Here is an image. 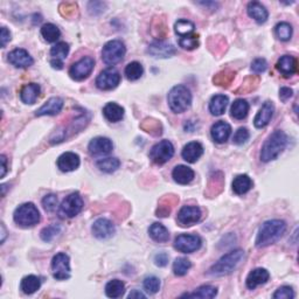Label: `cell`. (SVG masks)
Masks as SVG:
<instances>
[{
    "label": "cell",
    "instance_id": "1",
    "mask_svg": "<svg viewBox=\"0 0 299 299\" xmlns=\"http://www.w3.org/2000/svg\"><path fill=\"white\" fill-rule=\"evenodd\" d=\"M286 230V223L282 220H269L264 222L259 228L256 247L265 248L277 242Z\"/></svg>",
    "mask_w": 299,
    "mask_h": 299
},
{
    "label": "cell",
    "instance_id": "2",
    "mask_svg": "<svg viewBox=\"0 0 299 299\" xmlns=\"http://www.w3.org/2000/svg\"><path fill=\"white\" fill-rule=\"evenodd\" d=\"M286 145L287 136L281 130H276L267 138V141L263 144L261 150V160L263 162L275 160L285 150Z\"/></svg>",
    "mask_w": 299,
    "mask_h": 299
},
{
    "label": "cell",
    "instance_id": "3",
    "mask_svg": "<svg viewBox=\"0 0 299 299\" xmlns=\"http://www.w3.org/2000/svg\"><path fill=\"white\" fill-rule=\"evenodd\" d=\"M244 256V251L241 249L232 250L228 252L224 256H222L219 261H217L214 265H213L208 271V275L215 276V277H220V276H226L231 274L239 264L242 261Z\"/></svg>",
    "mask_w": 299,
    "mask_h": 299
},
{
    "label": "cell",
    "instance_id": "4",
    "mask_svg": "<svg viewBox=\"0 0 299 299\" xmlns=\"http://www.w3.org/2000/svg\"><path fill=\"white\" fill-rule=\"evenodd\" d=\"M169 106L174 114L185 112L192 104L191 90L185 85H176L171 89L168 96Z\"/></svg>",
    "mask_w": 299,
    "mask_h": 299
},
{
    "label": "cell",
    "instance_id": "5",
    "mask_svg": "<svg viewBox=\"0 0 299 299\" xmlns=\"http://www.w3.org/2000/svg\"><path fill=\"white\" fill-rule=\"evenodd\" d=\"M14 222L21 227H33L40 221V213L33 204H24L15 209Z\"/></svg>",
    "mask_w": 299,
    "mask_h": 299
},
{
    "label": "cell",
    "instance_id": "6",
    "mask_svg": "<svg viewBox=\"0 0 299 299\" xmlns=\"http://www.w3.org/2000/svg\"><path fill=\"white\" fill-rule=\"evenodd\" d=\"M126 48L122 41L112 40L104 45L102 50V60L104 63L114 65L124 59Z\"/></svg>",
    "mask_w": 299,
    "mask_h": 299
},
{
    "label": "cell",
    "instance_id": "7",
    "mask_svg": "<svg viewBox=\"0 0 299 299\" xmlns=\"http://www.w3.org/2000/svg\"><path fill=\"white\" fill-rule=\"evenodd\" d=\"M83 208V199L79 193H72L62 201L59 209V215L62 219H71L79 215Z\"/></svg>",
    "mask_w": 299,
    "mask_h": 299
},
{
    "label": "cell",
    "instance_id": "8",
    "mask_svg": "<svg viewBox=\"0 0 299 299\" xmlns=\"http://www.w3.org/2000/svg\"><path fill=\"white\" fill-rule=\"evenodd\" d=\"M174 154V146L170 141H161L150 151V159L154 164L164 165L171 160Z\"/></svg>",
    "mask_w": 299,
    "mask_h": 299
},
{
    "label": "cell",
    "instance_id": "9",
    "mask_svg": "<svg viewBox=\"0 0 299 299\" xmlns=\"http://www.w3.org/2000/svg\"><path fill=\"white\" fill-rule=\"evenodd\" d=\"M53 277L57 281H64L71 278V263L69 256L64 252H59L52 259Z\"/></svg>",
    "mask_w": 299,
    "mask_h": 299
},
{
    "label": "cell",
    "instance_id": "10",
    "mask_svg": "<svg viewBox=\"0 0 299 299\" xmlns=\"http://www.w3.org/2000/svg\"><path fill=\"white\" fill-rule=\"evenodd\" d=\"M94 67L95 60L92 57H83V59H81L72 65L71 69H69V75L75 81H83L90 75L91 72L94 71Z\"/></svg>",
    "mask_w": 299,
    "mask_h": 299
},
{
    "label": "cell",
    "instance_id": "11",
    "mask_svg": "<svg viewBox=\"0 0 299 299\" xmlns=\"http://www.w3.org/2000/svg\"><path fill=\"white\" fill-rule=\"evenodd\" d=\"M201 244H203V241H201L200 236L191 234L179 235L174 241V248L184 254H192V252L199 250Z\"/></svg>",
    "mask_w": 299,
    "mask_h": 299
},
{
    "label": "cell",
    "instance_id": "12",
    "mask_svg": "<svg viewBox=\"0 0 299 299\" xmlns=\"http://www.w3.org/2000/svg\"><path fill=\"white\" fill-rule=\"evenodd\" d=\"M120 82V75L115 68H107L99 73L96 79V85L101 90H112Z\"/></svg>",
    "mask_w": 299,
    "mask_h": 299
},
{
    "label": "cell",
    "instance_id": "13",
    "mask_svg": "<svg viewBox=\"0 0 299 299\" xmlns=\"http://www.w3.org/2000/svg\"><path fill=\"white\" fill-rule=\"evenodd\" d=\"M201 209L196 206H184L178 213L177 221L181 227H191L201 219Z\"/></svg>",
    "mask_w": 299,
    "mask_h": 299
},
{
    "label": "cell",
    "instance_id": "14",
    "mask_svg": "<svg viewBox=\"0 0 299 299\" xmlns=\"http://www.w3.org/2000/svg\"><path fill=\"white\" fill-rule=\"evenodd\" d=\"M114 149L112 142L109 138L106 137H96L89 143L88 150L89 153L91 156L101 157V156H107Z\"/></svg>",
    "mask_w": 299,
    "mask_h": 299
},
{
    "label": "cell",
    "instance_id": "15",
    "mask_svg": "<svg viewBox=\"0 0 299 299\" xmlns=\"http://www.w3.org/2000/svg\"><path fill=\"white\" fill-rule=\"evenodd\" d=\"M147 53L153 57H160V59H168L176 54V48L173 45L165 42L164 40H158L152 42L147 48Z\"/></svg>",
    "mask_w": 299,
    "mask_h": 299
},
{
    "label": "cell",
    "instance_id": "16",
    "mask_svg": "<svg viewBox=\"0 0 299 299\" xmlns=\"http://www.w3.org/2000/svg\"><path fill=\"white\" fill-rule=\"evenodd\" d=\"M92 234L98 240L110 239L115 234V226L110 220L98 219L92 224Z\"/></svg>",
    "mask_w": 299,
    "mask_h": 299
},
{
    "label": "cell",
    "instance_id": "17",
    "mask_svg": "<svg viewBox=\"0 0 299 299\" xmlns=\"http://www.w3.org/2000/svg\"><path fill=\"white\" fill-rule=\"evenodd\" d=\"M9 62L15 68H28L34 63L32 56L27 50L17 48L9 54Z\"/></svg>",
    "mask_w": 299,
    "mask_h": 299
},
{
    "label": "cell",
    "instance_id": "18",
    "mask_svg": "<svg viewBox=\"0 0 299 299\" xmlns=\"http://www.w3.org/2000/svg\"><path fill=\"white\" fill-rule=\"evenodd\" d=\"M274 111H275V107L273 102L267 101V102L262 106V108L259 109L257 115L255 116V119H254L255 127H257V129H263V127H265L268 124H269L271 118H273Z\"/></svg>",
    "mask_w": 299,
    "mask_h": 299
},
{
    "label": "cell",
    "instance_id": "19",
    "mask_svg": "<svg viewBox=\"0 0 299 299\" xmlns=\"http://www.w3.org/2000/svg\"><path fill=\"white\" fill-rule=\"evenodd\" d=\"M277 71L284 77H290L298 72V62L294 56L283 55L276 64Z\"/></svg>",
    "mask_w": 299,
    "mask_h": 299
},
{
    "label": "cell",
    "instance_id": "20",
    "mask_svg": "<svg viewBox=\"0 0 299 299\" xmlns=\"http://www.w3.org/2000/svg\"><path fill=\"white\" fill-rule=\"evenodd\" d=\"M62 108H63V99H61L60 97H52L40 109H38L36 116L37 117H41V116H55L61 112Z\"/></svg>",
    "mask_w": 299,
    "mask_h": 299
},
{
    "label": "cell",
    "instance_id": "21",
    "mask_svg": "<svg viewBox=\"0 0 299 299\" xmlns=\"http://www.w3.org/2000/svg\"><path fill=\"white\" fill-rule=\"evenodd\" d=\"M270 274L267 269H263V268H257V269L252 270L251 273L248 275L246 284L247 287L250 290H254L256 287L265 284V283L269 281Z\"/></svg>",
    "mask_w": 299,
    "mask_h": 299
},
{
    "label": "cell",
    "instance_id": "22",
    "mask_svg": "<svg viewBox=\"0 0 299 299\" xmlns=\"http://www.w3.org/2000/svg\"><path fill=\"white\" fill-rule=\"evenodd\" d=\"M80 166V157L74 152H65L57 159V168L62 172H72Z\"/></svg>",
    "mask_w": 299,
    "mask_h": 299
},
{
    "label": "cell",
    "instance_id": "23",
    "mask_svg": "<svg viewBox=\"0 0 299 299\" xmlns=\"http://www.w3.org/2000/svg\"><path fill=\"white\" fill-rule=\"evenodd\" d=\"M231 134V126L228 123L220 120V122L215 123L211 129L212 138L214 139V142L219 144H223L228 141V138L230 137Z\"/></svg>",
    "mask_w": 299,
    "mask_h": 299
},
{
    "label": "cell",
    "instance_id": "24",
    "mask_svg": "<svg viewBox=\"0 0 299 299\" xmlns=\"http://www.w3.org/2000/svg\"><path fill=\"white\" fill-rule=\"evenodd\" d=\"M204 154V146L199 142H191L182 149L181 156L187 162H195Z\"/></svg>",
    "mask_w": 299,
    "mask_h": 299
},
{
    "label": "cell",
    "instance_id": "25",
    "mask_svg": "<svg viewBox=\"0 0 299 299\" xmlns=\"http://www.w3.org/2000/svg\"><path fill=\"white\" fill-rule=\"evenodd\" d=\"M247 11L249 17L254 19L257 24H264V22L267 21L268 17H269L268 10L258 2H251L248 4Z\"/></svg>",
    "mask_w": 299,
    "mask_h": 299
},
{
    "label": "cell",
    "instance_id": "26",
    "mask_svg": "<svg viewBox=\"0 0 299 299\" xmlns=\"http://www.w3.org/2000/svg\"><path fill=\"white\" fill-rule=\"evenodd\" d=\"M41 92L40 85L37 83H28L22 87L20 91V98L26 104H34L37 102Z\"/></svg>",
    "mask_w": 299,
    "mask_h": 299
},
{
    "label": "cell",
    "instance_id": "27",
    "mask_svg": "<svg viewBox=\"0 0 299 299\" xmlns=\"http://www.w3.org/2000/svg\"><path fill=\"white\" fill-rule=\"evenodd\" d=\"M173 180L180 185H187L194 179V171L185 165H178L172 172Z\"/></svg>",
    "mask_w": 299,
    "mask_h": 299
},
{
    "label": "cell",
    "instance_id": "28",
    "mask_svg": "<svg viewBox=\"0 0 299 299\" xmlns=\"http://www.w3.org/2000/svg\"><path fill=\"white\" fill-rule=\"evenodd\" d=\"M229 99L224 95H215L212 97L211 102H209V111L214 116H221L224 114L226 109L228 107Z\"/></svg>",
    "mask_w": 299,
    "mask_h": 299
},
{
    "label": "cell",
    "instance_id": "29",
    "mask_svg": "<svg viewBox=\"0 0 299 299\" xmlns=\"http://www.w3.org/2000/svg\"><path fill=\"white\" fill-rule=\"evenodd\" d=\"M103 115L109 122H119V120L124 117V109L118 106L117 103L110 102L103 108Z\"/></svg>",
    "mask_w": 299,
    "mask_h": 299
},
{
    "label": "cell",
    "instance_id": "30",
    "mask_svg": "<svg viewBox=\"0 0 299 299\" xmlns=\"http://www.w3.org/2000/svg\"><path fill=\"white\" fill-rule=\"evenodd\" d=\"M252 187V180L247 174H241L238 176L232 181V191H234L238 195H243V194L248 193Z\"/></svg>",
    "mask_w": 299,
    "mask_h": 299
},
{
    "label": "cell",
    "instance_id": "31",
    "mask_svg": "<svg viewBox=\"0 0 299 299\" xmlns=\"http://www.w3.org/2000/svg\"><path fill=\"white\" fill-rule=\"evenodd\" d=\"M149 234L151 236V239L159 243L168 242L170 239V232L168 230V228L158 222L151 224V227L149 229Z\"/></svg>",
    "mask_w": 299,
    "mask_h": 299
},
{
    "label": "cell",
    "instance_id": "32",
    "mask_svg": "<svg viewBox=\"0 0 299 299\" xmlns=\"http://www.w3.org/2000/svg\"><path fill=\"white\" fill-rule=\"evenodd\" d=\"M41 281L40 278L34 275H28L21 279L20 283V290L25 294H32L40 289Z\"/></svg>",
    "mask_w": 299,
    "mask_h": 299
},
{
    "label": "cell",
    "instance_id": "33",
    "mask_svg": "<svg viewBox=\"0 0 299 299\" xmlns=\"http://www.w3.org/2000/svg\"><path fill=\"white\" fill-rule=\"evenodd\" d=\"M248 112H249V103L246 99L239 98L236 99L230 108V115L235 119H243L247 117Z\"/></svg>",
    "mask_w": 299,
    "mask_h": 299
},
{
    "label": "cell",
    "instance_id": "34",
    "mask_svg": "<svg viewBox=\"0 0 299 299\" xmlns=\"http://www.w3.org/2000/svg\"><path fill=\"white\" fill-rule=\"evenodd\" d=\"M125 292V284L119 279H112L106 285V294L109 298H119Z\"/></svg>",
    "mask_w": 299,
    "mask_h": 299
},
{
    "label": "cell",
    "instance_id": "35",
    "mask_svg": "<svg viewBox=\"0 0 299 299\" xmlns=\"http://www.w3.org/2000/svg\"><path fill=\"white\" fill-rule=\"evenodd\" d=\"M217 294V289L212 285H204L196 289L193 293L184 294L185 297H193V298H203V299H211L214 298Z\"/></svg>",
    "mask_w": 299,
    "mask_h": 299
},
{
    "label": "cell",
    "instance_id": "36",
    "mask_svg": "<svg viewBox=\"0 0 299 299\" xmlns=\"http://www.w3.org/2000/svg\"><path fill=\"white\" fill-rule=\"evenodd\" d=\"M97 168H98L102 172H106V173H112L115 172V171H117L118 168L120 166V161L118 160L117 158H103V159H99L98 161H97Z\"/></svg>",
    "mask_w": 299,
    "mask_h": 299
},
{
    "label": "cell",
    "instance_id": "37",
    "mask_svg": "<svg viewBox=\"0 0 299 299\" xmlns=\"http://www.w3.org/2000/svg\"><path fill=\"white\" fill-rule=\"evenodd\" d=\"M234 79H235V72L230 71V69H224V71L216 74L214 79H213V82H214L216 85H219V87H228Z\"/></svg>",
    "mask_w": 299,
    "mask_h": 299
},
{
    "label": "cell",
    "instance_id": "38",
    "mask_svg": "<svg viewBox=\"0 0 299 299\" xmlns=\"http://www.w3.org/2000/svg\"><path fill=\"white\" fill-rule=\"evenodd\" d=\"M41 36L47 42H56L61 36V32L55 25L45 24L41 27Z\"/></svg>",
    "mask_w": 299,
    "mask_h": 299
},
{
    "label": "cell",
    "instance_id": "39",
    "mask_svg": "<svg viewBox=\"0 0 299 299\" xmlns=\"http://www.w3.org/2000/svg\"><path fill=\"white\" fill-rule=\"evenodd\" d=\"M144 73V69H143V65L139 63V62H131L126 65L125 68V74L126 79L129 81H137L142 77Z\"/></svg>",
    "mask_w": 299,
    "mask_h": 299
},
{
    "label": "cell",
    "instance_id": "40",
    "mask_svg": "<svg viewBox=\"0 0 299 299\" xmlns=\"http://www.w3.org/2000/svg\"><path fill=\"white\" fill-rule=\"evenodd\" d=\"M68 53H69V45L65 44V42H59V44L54 45L52 49H50V55L53 56L52 60H56L61 62H63V60L67 57Z\"/></svg>",
    "mask_w": 299,
    "mask_h": 299
},
{
    "label": "cell",
    "instance_id": "41",
    "mask_svg": "<svg viewBox=\"0 0 299 299\" xmlns=\"http://www.w3.org/2000/svg\"><path fill=\"white\" fill-rule=\"evenodd\" d=\"M194 28H195V26H194L193 22L189 20H185V19L178 20L176 22V25H174V30H176V33L181 38L187 37L189 34H193Z\"/></svg>",
    "mask_w": 299,
    "mask_h": 299
},
{
    "label": "cell",
    "instance_id": "42",
    "mask_svg": "<svg viewBox=\"0 0 299 299\" xmlns=\"http://www.w3.org/2000/svg\"><path fill=\"white\" fill-rule=\"evenodd\" d=\"M275 34L281 41H289L292 37V26L287 22H279L275 27Z\"/></svg>",
    "mask_w": 299,
    "mask_h": 299
},
{
    "label": "cell",
    "instance_id": "43",
    "mask_svg": "<svg viewBox=\"0 0 299 299\" xmlns=\"http://www.w3.org/2000/svg\"><path fill=\"white\" fill-rule=\"evenodd\" d=\"M192 263L189 259L185 257L177 258L173 263V273L176 276H185L188 273V270L191 269Z\"/></svg>",
    "mask_w": 299,
    "mask_h": 299
},
{
    "label": "cell",
    "instance_id": "44",
    "mask_svg": "<svg viewBox=\"0 0 299 299\" xmlns=\"http://www.w3.org/2000/svg\"><path fill=\"white\" fill-rule=\"evenodd\" d=\"M179 46L181 48L193 50L199 47V36L197 34H189L187 37H182L179 40Z\"/></svg>",
    "mask_w": 299,
    "mask_h": 299
},
{
    "label": "cell",
    "instance_id": "45",
    "mask_svg": "<svg viewBox=\"0 0 299 299\" xmlns=\"http://www.w3.org/2000/svg\"><path fill=\"white\" fill-rule=\"evenodd\" d=\"M141 126H142V129H144L146 132H149V134L153 135V136H158V135L161 134V124L156 119L147 118V119L144 120Z\"/></svg>",
    "mask_w": 299,
    "mask_h": 299
},
{
    "label": "cell",
    "instance_id": "46",
    "mask_svg": "<svg viewBox=\"0 0 299 299\" xmlns=\"http://www.w3.org/2000/svg\"><path fill=\"white\" fill-rule=\"evenodd\" d=\"M144 289H145L146 292L151 294L157 293L159 289H160V281H159V278H157L156 276L146 277L144 279Z\"/></svg>",
    "mask_w": 299,
    "mask_h": 299
},
{
    "label": "cell",
    "instance_id": "47",
    "mask_svg": "<svg viewBox=\"0 0 299 299\" xmlns=\"http://www.w3.org/2000/svg\"><path fill=\"white\" fill-rule=\"evenodd\" d=\"M61 230L60 226H56V224H53V226H48L42 229L41 231V239L45 241V242H50L54 238H56L59 235Z\"/></svg>",
    "mask_w": 299,
    "mask_h": 299
},
{
    "label": "cell",
    "instance_id": "48",
    "mask_svg": "<svg viewBox=\"0 0 299 299\" xmlns=\"http://www.w3.org/2000/svg\"><path fill=\"white\" fill-rule=\"evenodd\" d=\"M250 137V134L246 127H240V129L235 132L234 137H232V142L236 145H243L244 143H247L248 139Z\"/></svg>",
    "mask_w": 299,
    "mask_h": 299
},
{
    "label": "cell",
    "instance_id": "49",
    "mask_svg": "<svg viewBox=\"0 0 299 299\" xmlns=\"http://www.w3.org/2000/svg\"><path fill=\"white\" fill-rule=\"evenodd\" d=\"M294 297V292L292 290V287L290 286H281L276 290V292L274 293V298L275 299H292Z\"/></svg>",
    "mask_w": 299,
    "mask_h": 299
},
{
    "label": "cell",
    "instance_id": "50",
    "mask_svg": "<svg viewBox=\"0 0 299 299\" xmlns=\"http://www.w3.org/2000/svg\"><path fill=\"white\" fill-rule=\"evenodd\" d=\"M42 206L47 212L55 211L57 206V196L55 194H48L42 199Z\"/></svg>",
    "mask_w": 299,
    "mask_h": 299
},
{
    "label": "cell",
    "instance_id": "51",
    "mask_svg": "<svg viewBox=\"0 0 299 299\" xmlns=\"http://www.w3.org/2000/svg\"><path fill=\"white\" fill-rule=\"evenodd\" d=\"M172 197V196H171ZM170 197V200H171ZM173 204H168V197H165V199L161 200L160 205H159V207L157 209V216H160V217H166L171 214V212H172V206Z\"/></svg>",
    "mask_w": 299,
    "mask_h": 299
},
{
    "label": "cell",
    "instance_id": "52",
    "mask_svg": "<svg viewBox=\"0 0 299 299\" xmlns=\"http://www.w3.org/2000/svg\"><path fill=\"white\" fill-rule=\"evenodd\" d=\"M60 13L63 17H73L77 13V6L74 3H62L60 5Z\"/></svg>",
    "mask_w": 299,
    "mask_h": 299
},
{
    "label": "cell",
    "instance_id": "53",
    "mask_svg": "<svg viewBox=\"0 0 299 299\" xmlns=\"http://www.w3.org/2000/svg\"><path fill=\"white\" fill-rule=\"evenodd\" d=\"M259 83V79L257 76H250L246 79L244 81L242 87L239 89V91H251L257 87V84Z\"/></svg>",
    "mask_w": 299,
    "mask_h": 299
},
{
    "label": "cell",
    "instance_id": "54",
    "mask_svg": "<svg viewBox=\"0 0 299 299\" xmlns=\"http://www.w3.org/2000/svg\"><path fill=\"white\" fill-rule=\"evenodd\" d=\"M267 68H268L267 61L264 59H261V57H259V59L254 60L251 63V71L256 74L264 73L267 71Z\"/></svg>",
    "mask_w": 299,
    "mask_h": 299
},
{
    "label": "cell",
    "instance_id": "55",
    "mask_svg": "<svg viewBox=\"0 0 299 299\" xmlns=\"http://www.w3.org/2000/svg\"><path fill=\"white\" fill-rule=\"evenodd\" d=\"M11 41V33L6 27H2V34H0V45L4 48L7 45V42Z\"/></svg>",
    "mask_w": 299,
    "mask_h": 299
},
{
    "label": "cell",
    "instance_id": "56",
    "mask_svg": "<svg viewBox=\"0 0 299 299\" xmlns=\"http://www.w3.org/2000/svg\"><path fill=\"white\" fill-rule=\"evenodd\" d=\"M292 95H293V91L291 88L283 87V88H281V90H279V98H281L283 102H285V101L291 98Z\"/></svg>",
    "mask_w": 299,
    "mask_h": 299
},
{
    "label": "cell",
    "instance_id": "57",
    "mask_svg": "<svg viewBox=\"0 0 299 299\" xmlns=\"http://www.w3.org/2000/svg\"><path fill=\"white\" fill-rule=\"evenodd\" d=\"M154 262H156L158 267H165L169 262V256L166 255L165 252H160V254H158L156 257H154Z\"/></svg>",
    "mask_w": 299,
    "mask_h": 299
},
{
    "label": "cell",
    "instance_id": "58",
    "mask_svg": "<svg viewBox=\"0 0 299 299\" xmlns=\"http://www.w3.org/2000/svg\"><path fill=\"white\" fill-rule=\"evenodd\" d=\"M0 161H2V178L5 177L6 174V171H7V162H6V157L4 156H0Z\"/></svg>",
    "mask_w": 299,
    "mask_h": 299
},
{
    "label": "cell",
    "instance_id": "59",
    "mask_svg": "<svg viewBox=\"0 0 299 299\" xmlns=\"http://www.w3.org/2000/svg\"><path fill=\"white\" fill-rule=\"evenodd\" d=\"M50 64H52V67L54 68V69H62L63 68V62H61V61H56V60H52L50 61Z\"/></svg>",
    "mask_w": 299,
    "mask_h": 299
},
{
    "label": "cell",
    "instance_id": "60",
    "mask_svg": "<svg viewBox=\"0 0 299 299\" xmlns=\"http://www.w3.org/2000/svg\"><path fill=\"white\" fill-rule=\"evenodd\" d=\"M146 296L142 292H139L137 290H134L132 292L129 294V298H145Z\"/></svg>",
    "mask_w": 299,
    "mask_h": 299
},
{
    "label": "cell",
    "instance_id": "61",
    "mask_svg": "<svg viewBox=\"0 0 299 299\" xmlns=\"http://www.w3.org/2000/svg\"><path fill=\"white\" fill-rule=\"evenodd\" d=\"M2 230H3V238H2V243L5 241V236H6V229H5V226H4V223H2Z\"/></svg>",
    "mask_w": 299,
    "mask_h": 299
}]
</instances>
